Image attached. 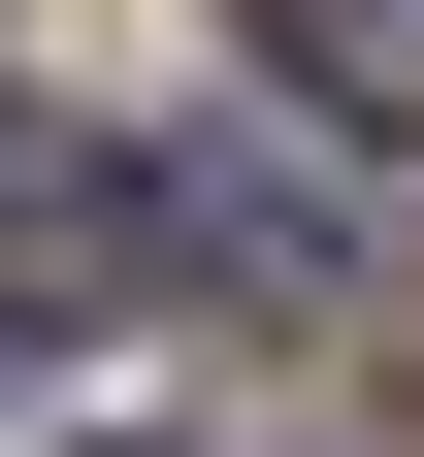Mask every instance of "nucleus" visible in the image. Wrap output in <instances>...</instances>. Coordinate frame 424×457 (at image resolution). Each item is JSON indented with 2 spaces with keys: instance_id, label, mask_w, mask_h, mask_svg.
I'll return each instance as SVG.
<instances>
[{
  "instance_id": "1",
  "label": "nucleus",
  "mask_w": 424,
  "mask_h": 457,
  "mask_svg": "<svg viewBox=\"0 0 424 457\" xmlns=\"http://www.w3.org/2000/svg\"><path fill=\"white\" fill-rule=\"evenodd\" d=\"M131 262H196V295H359V196H327V163H262V131H196V163L131 196Z\"/></svg>"
},
{
  "instance_id": "2",
  "label": "nucleus",
  "mask_w": 424,
  "mask_h": 457,
  "mask_svg": "<svg viewBox=\"0 0 424 457\" xmlns=\"http://www.w3.org/2000/svg\"><path fill=\"white\" fill-rule=\"evenodd\" d=\"M294 66L327 98H424V0H294Z\"/></svg>"
}]
</instances>
